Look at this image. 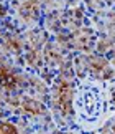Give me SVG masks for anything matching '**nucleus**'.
<instances>
[{
    "label": "nucleus",
    "instance_id": "f257e3e1",
    "mask_svg": "<svg viewBox=\"0 0 115 134\" xmlns=\"http://www.w3.org/2000/svg\"><path fill=\"white\" fill-rule=\"evenodd\" d=\"M61 108H62V113H69L71 109V86L69 85H62L61 86Z\"/></svg>",
    "mask_w": 115,
    "mask_h": 134
},
{
    "label": "nucleus",
    "instance_id": "f03ea898",
    "mask_svg": "<svg viewBox=\"0 0 115 134\" xmlns=\"http://www.w3.org/2000/svg\"><path fill=\"white\" fill-rule=\"evenodd\" d=\"M0 134H20L13 122H0Z\"/></svg>",
    "mask_w": 115,
    "mask_h": 134
},
{
    "label": "nucleus",
    "instance_id": "7ed1b4c3",
    "mask_svg": "<svg viewBox=\"0 0 115 134\" xmlns=\"http://www.w3.org/2000/svg\"><path fill=\"white\" fill-rule=\"evenodd\" d=\"M113 101H115V93H113Z\"/></svg>",
    "mask_w": 115,
    "mask_h": 134
}]
</instances>
